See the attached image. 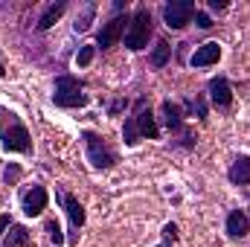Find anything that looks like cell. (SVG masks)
I'll return each mask as SVG.
<instances>
[{"label":"cell","instance_id":"cell-1","mask_svg":"<svg viewBox=\"0 0 250 247\" xmlns=\"http://www.w3.org/2000/svg\"><path fill=\"white\" fill-rule=\"evenodd\" d=\"M0 140L6 151H29L32 148V137L26 131V125L18 120V114L0 108Z\"/></svg>","mask_w":250,"mask_h":247},{"label":"cell","instance_id":"cell-2","mask_svg":"<svg viewBox=\"0 0 250 247\" xmlns=\"http://www.w3.org/2000/svg\"><path fill=\"white\" fill-rule=\"evenodd\" d=\"M148 35H151V12H148V6H137L134 18L128 21V29H125V47L137 53L148 44Z\"/></svg>","mask_w":250,"mask_h":247},{"label":"cell","instance_id":"cell-3","mask_svg":"<svg viewBox=\"0 0 250 247\" xmlns=\"http://www.w3.org/2000/svg\"><path fill=\"white\" fill-rule=\"evenodd\" d=\"M82 82L73 79V76H59L56 79V93H53V102L59 108H84L87 105V93H82Z\"/></svg>","mask_w":250,"mask_h":247},{"label":"cell","instance_id":"cell-4","mask_svg":"<svg viewBox=\"0 0 250 247\" xmlns=\"http://www.w3.org/2000/svg\"><path fill=\"white\" fill-rule=\"evenodd\" d=\"M82 140H84V145H87V160L93 163V169H111V166L117 163L114 151L102 143L99 134H93V131H82Z\"/></svg>","mask_w":250,"mask_h":247},{"label":"cell","instance_id":"cell-5","mask_svg":"<svg viewBox=\"0 0 250 247\" xmlns=\"http://www.w3.org/2000/svg\"><path fill=\"white\" fill-rule=\"evenodd\" d=\"M195 3L192 0H172V3H166L163 6V21H166V26L169 29H184L189 21L195 18Z\"/></svg>","mask_w":250,"mask_h":247},{"label":"cell","instance_id":"cell-6","mask_svg":"<svg viewBox=\"0 0 250 247\" xmlns=\"http://www.w3.org/2000/svg\"><path fill=\"white\" fill-rule=\"evenodd\" d=\"M125 23H128V18L123 15H117V18H111L102 29H99V38H96V47H102V50H111L120 38H123L125 32Z\"/></svg>","mask_w":250,"mask_h":247},{"label":"cell","instance_id":"cell-7","mask_svg":"<svg viewBox=\"0 0 250 247\" xmlns=\"http://www.w3.org/2000/svg\"><path fill=\"white\" fill-rule=\"evenodd\" d=\"M209 99H212L215 108H230L233 90H230V82H227L224 76H215V79L209 82Z\"/></svg>","mask_w":250,"mask_h":247},{"label":"cell","instance_id":"cell-8","mask_svg":"<svg viewBox=\"0 0 250 247\" xmlns=\"http://www.w3.org/2000/svg\"><path fill=\"white\" fill-rule=\"evenodd\" d=\"M44 206H47V189L35 184L26 195H23V212L32 218V215H41V212H44Z\"/></svg>","mask_w":250,"mask_h":247},{"label":"cell","instance_id":"cell-9","mask_svg":"<svg viewBox=\"0 0 250 247\" xmlns=\"http://www.w3.org/2000/svg\"><path fill=\"white\" fill-rule=\"evenodd\" d=\"M218 59H221V47H218L215 41H209V44L198 47L189 62H192V67H209V64H215Z\"/></svg>","mask_w":250,"mask_h":247},{"label":"cell","instance_id":"cell-10","mask_svg":"<svg viewBox=\"0 0 250 247\" xmlns=\"http://www.w3.org/2000/svg\"><path fill=\"white\" fill-rule=\"evenodd\" d=\"M134 123H137V128H140V137H148V140H157V137H160V128H157L154 114H151L148 108L140 105V114L134 117Z\"/></svg>","mask_w":250,"mask_h":247},{"label":"cell","instance_id":"cell-11","mask_svg":"<svg viewBox=\"0 0 250 247\" xmlns=\"http://www.w3.org/2000/svg\"><path fill=\"white\" fill-rule=\"evenodd\" d=\"M227 233H230L233 239L248 236L250 233V221H248V215H245L242 209H233V212L227 215Z\"/></svg>","mask_w":250,"mask_h":247},{"label":"cell","instance_id":"cell-12","mask_svg":"<svg viewBox=\"0 0 250 247\" xmlns=\"http://www.w3.org/2000/svg\"><path fill=\"white\" fill-rule=\"evenodd\" d=\"M227 175H230V181L236 186H248L250 184V157H236Z\"/></svg>","mask_w":250,"mask_h":247},{"label":"cell","instance_id":"cell-13","mask_svg":"<svg viewBox=\"0 0 250 247\" xmlns=\"http://www.w3.org/2000/svg\"><path fill=\"white\" fill-rule=\"evenodd\" d=\"M163 123H166L169 131H184V114H181V108L172 99L163 102Z\"/></svg>","mask_w":250,"mask_h":247},{"label":"cell","instance_id":"cell-14","mask_svg":"<svg viewBox=\"0 0 250 247\" xmlns=\"http://www.w3.org/2000/svg\"><path fill=\"white\" fill-rule=\"evenodd\" d=\"M64 9H67V3H64V0L53 3V6H47V12L38 18V29H41V32H47V29H50V26H53V23L64 15Z\"/></svg>","mask_w":250,"mask_h":247},{"label":"cell","instance_id":"cell-15","mask_svg":"<svg viewBox=\"0 0 250 247\" xmlns=\"http://www.w3.org/2000/svg\"><path fill=\"white\" fill-rule=\"evenodd\" d=\"M64 209H67V215H70L73 230H79V227L84 224V206H82L73 195H64Z\"/></svg>","mask_w":250,"mask_h":247},{"label":"cell","instance_id":"cell-16","mask_svg":"<svg viewBox=\"0 0 250 247\" xmlns=\"http://www.w3.org/2000/svg\"><path fill=\"white\" fill-rule=\"evenodd\" d=\"M3 247H29V233H26V227L12 224L9 233H6V239H3Z\"/></svg>","mask_w":250,"mask_h":247},{"label":"cell","instance_id":"cell-17","mask_svg":"<svg viewBox=\"0 0 250 247\" xmlns=\"http://www.w3.org/2000/svg\"><path fill=\"white\" fill-rule=\"evenodd\" d=\"M169 56H172V47H169L166 41H157V44H154V53H151V64H154V67H166Z\"/></svg>","mask_w":250,"mask_h":247},{"label":"cell","instance_id":"cell-18","mask_svg":"<svg viewBox=\"0 0 250 247\" xmlns=\"http://www.w3.org/2000/svg\"><path fill=\"white\" fill-rule=\"evenodd\" d=\"M93 12H96V6H93V3H87V6H84V12H82V15L76 18V23H73V29H76V32H84V29H90V21H93Z\"/></svg>","mask_w":250,"mask_h":247},{"label":"cell","instance_id":"cell-19","mask_svg":"<svg viewBox=\"0 0 250 247\" xmlns=\"http://www.w3.org/2000/svg\"><path fill=\"white\" fill-rule=\"evenodd\" d=\"M123 140H125V145H137V143H140V128H137V123H134V117H131V120H125Z\"/></svg>","mask_w":250,"mask_h":247},{"label":"cell","instance_id":"cell-20","mask_svg":"<svg viewBox=\"0 0 250 247\" xmlns=\"http://www.w3.org/2000/svg\"><path fill=\"white\" fill-rule=\"evenodd\" d=\"M3 181H6L9 186H15L18 181H21V166H18V163H9L6 172H3Z\"/></svg>","mask_w":250,"mask_h":247},{"label":"cell","instance_id":"cell-21","mask_svg":"<svg viewBox=\"0 0 250 247\" xmlns=\"http://www.w3.org/2000/svg\"><path fill=\"white\" fill-rule=\"evenodd\" d=\"M93 53H96V47H82V50L76 53V64H79V67H87V64L93 62Z\"/></svg>","mask_w":250,"mask_h":247},{"label":"cell","instance_id":"cell-22","mask_svg":"<svg viewBox=\"0 0 250 247\" xmlns=\"http://www.w3.org/2000/svg\"><path fill=\"white\" fill-rule=\"evenodd\" d=\"M47 233H50V239H53L56 245H62V242H64L62 227H59V221H47Z\"/></svg>","mask_w":250,"mask_h":247},{"label":"cell","instance_id":"cell-23","mask_svg":"<svg viewBox=\"0 0 250 247\" xmlns=\"http://www.w3.org/2000/svg\"><path fill=\"white\" fill-rule=\"evenodd\" d=\"M195 23H198V29H209L212 26V21H209L207 12H195Z\"/></svg>","mask_w":250,"mask_h":247},{"label":"cell","instance_id":"cell-24","mask_svg":"<svg viewBox=\"0 0 250 247\" xmlns=\"http://www.w3.org/2000/svg\"><path fill=\"white\" fill-rule=\"evenodd\" d=\"M163 236H166L169 242H178V227H175V224H166V227H163Z\"/></svg>","mask_w":250,"mask_h":247},{"label":"cell","instance_id":"cell-25","mask_svg":"<svg viewBox=\"0 0 250 247\" xmlns=\"http://www.w3.org/2000/svg\"><path fill=\"white\" fill-rule=\"evenodd\" d=\"M209 9L221 12V9H227V0H209Z\"/></svg>","mask_w":250,"mask_h":247},{"label":"cell","instance_id":"cell-26","mask_svg":"<svg viewBox=\"0 0 250 247\" xmlns=\"http://www.w3.org/2000/svg\"><path fill=\"white\" fill-rule=\"evenodd\" d=\"M125 105H128V102H125V99H120V102H114V105H111V111H114V114H117V111H123Z\"/></svg>","mask_w":250,"mask_h":247},{"label":"cell","instance_id":"cell-27","mask_svg":"<svg viewBox=\"0 0 250 247\" xmlns=\"http://www.w3.org/2000/svg\"><path fill=\"white\" fill-rule=\"evenodd\" d=\"M6 227H12V221H9V218H6V215H0V233H3V230H6Z\"/></svg>","mask_w":250,"mask_h":247},{"label":"cell","instance_id":"cell-28","mask_svg":"<svg viewBox=\"0 0 250 247\" xmlns=\"http://www.w3.org/2000/svg\"><path fill=\"white\" fill-rule=\"evenodd\" d=\"M3 76H6V70H3V64H0V79H3Z\"/></svg>","mask_w":250,"mask_h":247},{"label":"cell","instance_id":"cell-29","mask_svg":"<svg viewBox=\"0 0 250 247\" xmlns=\"http://www.w3.org/2000/svg\"><path fill=\"white\" fill-rule=\"evenodd\" d=\"M163 247H169V245H163Z\"/></svg>","mask_w":250,"mask_h":247},{"label":"cell","instance_id":"cell-30","mask_svg":"<svg viewBox=\"0 0 250 247\" xmlns=\"http://www.w3.org/2000/svg\"><path fill=\"white\" fill-rule=\"evenodd\" d=\"M248 212H250V209H248Z\"/></svg>","mask_w":250,"mask_h":247}]
</instances>
